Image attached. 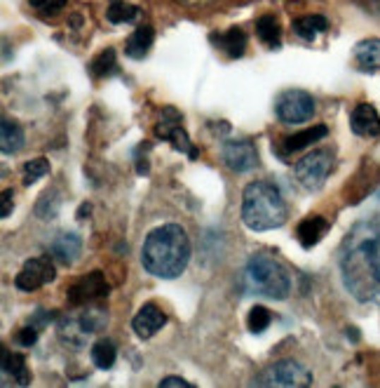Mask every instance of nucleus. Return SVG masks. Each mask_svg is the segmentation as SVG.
<instances>
[{"mask_svg":"<svg viewBox=\"0 0 380 388\" xmlns=\"http://www.w3.org/2000/svg\"><path fill=\"white\" fill-rule=\"evenodd\" d=\"M340 270L345 287L367 302L380 295V226L364 222L355 226L340 252Z\"/></svg>","mask_w":380,"mask_h":388,"instance_id":"nucleus-1","label":"nucleus"},{"mask_svg":"<svg viewBox=\"0 0 380 388\" xmlns=\"http://www.w3.org/2000/svg\"><path fill=\"white\" fill-rule=\"evenodd\" d=\"M190 261V238L184 226L165 224L153 229L143 240L141 263L150 275L174 280Z\"/></svg>","mask_w":380,"mask_h":388,"instance_id":"nucleus-2","label":"nucleus"},{"mask_svg":"<svg viewBox=\"0 0 380 388\" xmlns=\"http://www.w3.org/2000/svg\"><path fill=\"white\" fill-rule=\"evenodd\" d=\"M287 202L282 191L270 181H251L242 193V222L251 231L280 229L287 222Z\"/></svg>","mask_w":380,"mask_h":388,"instance_id":"nucleus-3","label":"nucleus"},{"mask_svg":"<svg viewBox=\"0 0 380 388\" xmlns=\"http://www.w3.org/2000/svg\"><path fill=\"white\" fill-rule=\"evenodd\" d=\"M244 285L254 295L277 299V302H284L291 292L289 273L282 268V263L266 257V254H256L249 259L244 268Z\"/></svg>","mask_w":380,"mask_h":388,"instance_id":"nucleus-4","label":"nucleus"},{"mask_svg":"<svg viewBox=\"0 0 380 388\" xmlns=\"http://www.w3.org/2000/svg\"><path fill=\"white\" fill-rule=\"evenodd\" d=\"M275 113L287 125H301L315 115V99L305 90H287L275 99Z\"/></svg>","mask_w":380,"mask_h":388,"instance_id":"nucleus-5","label":"nucleus"},{"mask_svg":"<svg viewBox=\"0 0 380 388\" xmlns=\"http://www.w3.org/2000/svg\"><path fill=\"white\" fill-rule=\"evenodd\" d=\"M331 170H333V156L328 151H312L294 165L296 179L301 181L303 188H308V191L321 188V184L326 181Z\"/></svg>","mask_w":380,"mask_h":388,"instance_id":"nucleus-6","label":"nucleus"},{"mask_svg":"<svg viewBox=\"0 0 380 388\" xmlns=\"http://www.w3.org/2000/svg\"><path fill=\"white\" fill-rule=\"evenodd\" d=\"M254 386H310L312 375L296 360H280L263 370L251 382Z\"/></svg>","mask_w":380,"mask_h":388,"instance_id":"nucleus-7","label":"nucleus"},{"mask_svg":"<svg viewBox=\"0 0 380 388\" xmlns=\"http://www.w3.org/2000/svg\"><path fill=\"white\" fill-rule=\"evenodd\" d=\"M181 122H184V118H181V113L177 108L167 106V108H162V113H160L155 135L160 139H165V142H172L177 151H184L190 158H197V149H193V144H190V139L186 135V130L181 127Z\"/></svg>","mask_w":380,"mask_h":388,"instance_id":"nucleus-8","label":"nucleus"},{"mask_svg":"<svg viewBox=\"0 0 380 388\" xmlns=\"http://www.w3.org/2000/svg\"><path fill=\"white\" fill-rule=\"evenodd\" d=\"M54 275H57V270H54L52 261L47 257H35L24 263V268H21L17 278H14V285L24 292H33V290L42 287V285L52 283Z\"/></svg>","mask_w":380,"mask_h":388,"instance_id":"nucleus-9","label":"nucleus"},{"mask_svg":"<svg viewBox=\"0 0 380 388\" xmlns=\"http://www.w3.org/2000/svg\"><path fill=\"white\" fill-rule=\"evenodd\" d=\"M221 156H223V163L237 174L251 172L254 167L259 165L256 146L251 142H247V139H230V142H225Z\"/></svg>","mask_w":380,"mask_h":388,"instance_id":"nucleus-10","label":"nucleus"},{"mask_svg":"<svg viewBox=\"0 0 380 388\" xmlns=\"http://www.w3.org/2000/svg\"><path fill=\"white\" fill-rule=\"evenodd\" d=\"M108 295V283L106 278L99 273V270H92L90 275H83L80 280L69 290V302L73 306H83V304H92L99 302Z\"/></svg>","mask_w":380,"mask_h":388,"instance_id":"nucleus-11","label":"nucleus"},{"mask_svg":"<svg viewBox=\"0 0 380 388\" xmlns=\"http://www.w3.org/2000/svg\"><path fill=\"white\" fill-rule=\"evenodd\" d=\"M165 323H167V313L155 304H146L138 309L134 320H131V327H134V332L141 336V339H150L153 334L165 327Z\"/></svg>","mask_w":380,"mask_h":388,"instance_id":"nucleus-12","label":"nucleus"},{"mask_svg":"<svg viewBox=\"0 0 380 388\" xmlns=\"http://www.w3.org/2000/svg\"><path fill=\"white\" fill-rule=\"evenodd\" d=\"M350 127H352L355 135H360V137L380 135V113L376 111V106H371V104L355 106V111L350 113Z\"/></svg>","mask_w":380,"mask_h":388,"instance_id":"nucleus-13","label":"nucleus"},{"mask_svg":"<svg viewBox=\"0 0 380 388\" xmlns=\"http://www.w3.org/2000/svg\"><path fill=\"white\" fill-rule=\"evenodd\" d=\"M49 252H52V257H57L64 263H73L80 257V252H83V240H80L78 233L61 231L57 233V238L49 243Z\"/></svg>","mask_w":380,"mask_h":388,"instance_id":"nucleus-14","label":"nucleus"},{"mask_svg":"<svg viewBox=\"0 0 380 388\" xmlns=\"http://www.w3.org/2000/svg\"><path fill=\"white\" fill-rule=\"evenodd\" d=\"M326 231H328V222L324 217H308L298 224L296 236L305 250H310V247H315L319 240L326 236Z\"/></svg>","mask_w":380,"mask_h":388,"instance_id":"nucleus-15","label":"nucleus"},{"mask_svg":"<svg viewBox=\"0 0 380 388\" xmlns=\"http://www.w3.org/2000/svg\"><path fill=\"white\" fill-rule=\"evenodd\" d=\"M355 62L362 71L380 69V38H367L355 45Z\"/></svg>","mask_w":380,"mask_h":388,"instance_id":"nucleus-16","label":"nucleus"},{"mask_svg":"<svg viewBox=\"0 0 380 388\" xmlns=\"http://www.w3.org/2000/svg\"><path fill=\"white\" fill-rule=\"evenodd\" d=\"M3 375L12 377V382H17L19 386L31 384V370H28L26 358L21 353H10V350H3Z\"/></svg>","mask_w":380,"mask_h":388,"instance_id":"nucleus-17","label":"nucleus"},{"mask_svg":"<svg viewBox=\"0 0 380 388\" xmlns=\"http://www.w3.org/2000/svg\"><path fill=\"white\" fill-rule=\"evenodd\" d=\"M328 135V127L326 125H315V127H308L303 132H296L284 139V153H294V151H303L308 146L317 144L319 139H324Z\"/></svg>","mask_w":380,"mask_h":388,"instance_id":"nucleus-18","label":"nucleus"},{"mask_svg":"<svg viewBox=\"0 0 380 388\" xmlns=\"http://www.w3.org/2000/svg\"><path fill=\"white\" fill-rule=\"evenodd\" d=\"M211 42L221 47L223 52H228V57H232V59H237V57H242L244 50H247V33L242 31V28L232 26L228 33L211 35Z\"/></svg>","mask_w":380,"mask_h":388,"instance_id":"nucleus-19","label":"nucleus"},{"mask_svg":"<svg viewBox=\"0 0 380 388\" xmlns=\"http://www.w3.org/2000/svg\"><path fill=\"white\" fill-rule=\"evenodd\" d=\"M153 40H155V31L150 26H138L134 33L129 35L127 45H125V55L131 59H143L146 52L150 50Z\"/></svg>","mask_w":380,"mask_h":388,"instance_id":"nucleus-20","label":"nucleus"},{"mask_svg":"<svg viewBox=\"0 0 380 388\" xmlns=\"http://www.w3.org/2000/svg\"><path fill=\"white\" fill-rule=\"evenodd\" d=\"M0 146H3V153L10 156V153H17L24 149V130H21L17 122L3 118L0 122Z\"/></svg>","mask_w":380,"mask_h":388,"instance_id":"nucleus-21","label":"nucleus"},{"mask_svg":"<svg viewBox=\"0 0 380 388\" xmlns=\"http://www.w3.org/2000/svg\"><path fill=\"white\" fill-rule=\"evenodd\" d=\"M256 33L259 38L266 42L268 47H280L282 45V28H280V21H277L273 14H263V17L256 21Z\"/></svg>","mask_w":380,"mask_h":388,"instance_id":"nucleus-22","label":"nucleus"},{"mask_svg":"<svg viewBox=\"0 0 380 388\" xmlns=\"http://www.w3.org/2000/svg\"><path fill=\"white\" fill-rule=\"evenodd\" d=\"M326 28H328V21L326 17H321V14H310V17H301L294 21V33L303 40H312L317 33L326 31Z\"/></svg>","mask_w":380,"mask_h":388,"instance_id":"nucleus-23","label":"nucleus"},{"mask_svg":"<svg viewBox=\"0 0 380 388\" xmlns=\"http://www.w3.org/2000/svg\"><path fill=\"white\" fill-rule=\"evenodd\" d=\"M92 363L97 365L99 370H111L115 365V358H118V348L111 339H99L92 346Z\"/></svg>","mask_w":380,"mask_h":388,"instance_id":"nucleus-24","label":"nucleus"},{"mask_svg":"<svg viewBox=\"0 0 380 388\" xmlns=\"http://www.w3.org/2000/svg\"><path fill=\"white\" fill-rule=\"evenodd\" d=\"M138 14H141V10H138L136 5H129L125 0H113L106 12V17H108V21H113V24H129V21H134Z\"/></svg>","mask_w":380,"mask_h":388,"instance_id":"nucleus-25","label":"nucleus"},{"mask_svg":"<svg viewBox=\"0 0 380 388\" xmlns=\"http://www.w3.org/2000/svg\"><path fill=\"white\" fill-rule=\"evenodd\" d=\"M92 73L97 78H106V76H113L115 71H118V59H115V50H104V52H101L97 59L92 62Z\"/></svg>","mask_w":380,"mask_h":388,"instance_id":"nucleus-26","label":"nucleus"},{"mask_svg":"<svg viewBox=\"0 0 380 388\" xmlns=\"http://www.w3.org/2000/svg\"><path fill=\"white\" fill-rule=\"evenodd\" d=\"M270 323H273V313H270L266 306H254V309L249 311V318H247V325H249L254 334L266 332Z\"/></svg>","mask_w":380,"mask_h":388,"instance_id":"nucleus-27","label":"nucleus"},{"mask_svg":"<svg viewBox=\"0 0 380 388\" xmlns=\"http://www.w3.org/2000/svg\"><path fill=\"white\" fill-rule=\"evenodd\" d=\"M47 172H49V160H45V158L28 160V163L24 165V184H26V186H31L33 181L42 179Z\"/></svg>","mask_w":380,"mask_h":388,"instance_id":"nucleus-28","label":"nucleus"},{"mask_svg":"<svg viewBox=\"0 0 380 388\" xmlns=\"http://www.w3.org/2000/svg\"><path fill=\"white\" fill-rule=\"evenodd\" d=\"M17 341L21 343V346L31 348L33 343L38 341V327H33V325H28V327H21L19 332H17Z\"/></svg>","mask_w":380,"mask_h":388,"instance_id":"nucleus-29","label":"nucleus"},{"mask_svg":"<svg viewBox=\"0 0 380 388\" xmlns=\"http://www.w3.org/2000/svg\"><path fill=\"white\" fill-rule=\"evenodd\" d=\"M12 200H14V195H12V191H3V212H0V217L3 219H7L12 215Z\"/></svg>","mask_w":380,"mask_h":388,"instance_id":"nucleus-30","label":"nucleus"},{"mask_svg":"<svg viewBox=\"0 0 380 388\" xmlns=\"http://www.w3.org/2000/svg\"><path fill=\"white\" fill-rule=\"evenodd\" d=\"M170 386H184V388H190V384L186 379L181 377H165L162 382H160V388H170Z\"/></svg>","mask_w":380,"mask_h":388,"instance_id":"nucleus-31","label":"nucleus"},{"mask_svg":"<svg viewBox=\"0 0 380 388\" xmlns=\"http://www.w3.org/2000/svg\"><path fill=\"white\" fill-rule=\"evenodd\" d=\"M66 0H45V7H42V12L45 14H52V12H59L64 10Z\"/></svg>","mask_w":380,"mask_h":388,"instance_id":"nucleus-32","label":"nucleus"},{"mask_svg":"<svg viewBox=\"0 0 380 388\" xmlns=\"http://www.w3.org/2000/svg\"><path fill=\"white\" fill-rule=\"evenodd\" d=\"M31 3V7H35V10H42L45 7V0H28Z\"/></svg>","mask_w":380,"mask_h":388,"instance_id":"nucleus-33","label":"nucleus"}]
</instances>
